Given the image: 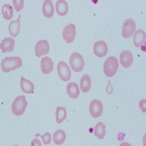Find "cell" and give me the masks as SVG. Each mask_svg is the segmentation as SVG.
Returning <instances> with one entry per match:
<instances>
[{
	"mask_svg": "<svg viewBox=\"0 0 146 146\" xmlns=\"http://www.w3.org/2000/svg\"><path fill=\"white\" fill-rule=\"evenodd\" d=\"M22 66V59L18 56L6 57L2 61L1 68L5 73L10 72L11 70L20 68Z\"/></svg>",
	"mask_w": 146,
	"mask_h": 146,
	"instance_id": "6da1fadb",
	"label": "cell"
},
{
	"mask_svg": "<svg viewBox=\"0 0 146 146\" xmlns=\"http://www.w3.org/2000/svg\"><path fill=\"white\" fill-rule=\"evenodd\" d=\"M27 106V102L26 97L23 95L17 96L12 104V111L15 115L20 116L25 112Z\"/></svg>",
	"mask_w": 146,
	"mask_h": 146,
	"instance_id": "7a4b0ae2",
	"label": "cell"
},
{
	"mask_svg": "<svg viewBox=\"0 0 146 146\" xmlns=\"http://www.w3.org/2000/svg\"><path fill=\"white\" fill-rule=\"evenodd\" d=\"M118 65H119L118 61L115 57H108L104 64V68H103L105 75L108 78L114 76L118 69Z\"/></svg>",
	"mask_w": 146,
	"mask_h": 146,
	"instance_id": "3957f363",
	"label": "cell"
},
{
	"mask_svg": "<svg viewBox=\"0 0 146 146\" xmlns=\"http://www.w3.org/2000/svg\"><path fill=\"white\" fill-rule=\"evenodd\" d=\"M70 64L73 71L75 72H80L84 68L85 62L80 53H73L70 56Z\"/></svg>",
	"mask_w": 146,
	"mask_h": 146,
	"instance_id": "277c9868",
	"label": "cell"
},
{
	"mask_svg": "<svg viewBox=\"0 0 146 146\" xmlns=\"http://www.w3.org/2000/svg\"><path fill=\"white\" fill-rule=\"evenodd\" d=\"M136 31V23L132 19H126L122 25V36L123 38H130L135 35Z\"/></svg>",
	"mask_w": 146,
	"mask_h": 146,
	"instance_id": "5b68a950",
	"label": "cell"
},
{
	"mask_svg": "<svg viewBox=\"0 0 146 146\" xmlns=\"http://www.w3.org/2000/svg\"><path fill=\"white\" fill-rule=\"evenodd\" d=\"M57 72L60 79L63 81H68L71 78V70L64 62H59L57 65Z\"/></svg>",
	"mask_w": 146,
	"mask_h": 146,
	"instance_id": "8992f818",
	"label": "cell"
},
{
	"mask_svg": "<svg viewBox=\"0 0 146 146\" xmlns=\"http://www.w3.org/2000/svg\"><path fill=\"white\" fill-rule=\"evenodd\" d=\"M103 112L102 102L98 100H94L91 101L89 105V113L93 118H99L101 116Z\"/></svg>",
	"mask_w": 146,
	"mask_h": 146,
	"instance_id": "52a82bcc",
	"label": "cell"
},
{
	"mask_svg": "<svg viewBox=\"0 0 146 146\" xmlns=\"http://www.w3.org/2000/svg\"><path fill=\"white\" fill-rule=\"evenodd\" d=\"M76 31H75V26L73 23H70L64 27L62 33L63 39L68 44L72 43L75 38Z\"/></svg>",
	"mask_w": 146,
	"mask_h": 146,
	"instance_id": "ba28073f",
	"label": "cell"
},
{
	"mask_svg": "<svg viewBox=\"0 0 146 146\" xmlns=\"http://www.w3.org/2000/svg\"><path fill=\"white\" fill-rule=\"evenodd\" d=\"M50 51V45L47 40H40L35 45V54L36 57L47 55Z\"/></svg>",
	"mask_w": 146,
	"mask_h": 146,
	"instance_id": "9c48e42d",
	"label": "cell"
},
{
	"mask_svg": "<svg viewBox=\"0 0 146 146\" xmlns=\"http://www.w3.org/2000/svg\"><path fill=\"white\" fill-rule=\"evenodd\" d=\"M108 48L106 42L104 41L96 42L94 45V53L97 57H104L108 53Z\"/></svg>",
	"mask_w": 146,
	"mask_h": 146,
	"instance_id": "30bf717a",
	"label": "cell"
},
{
	"mask_svg": "<svg viewBox=\"0 0 146 146\" xmlns=\"http://www.w3.org/2000/svg\"><path fill=\"white\" fill-rule=\"evenodd\" d=\"M120 63L124 68H129L133 64L132 53L129 50H123L120 54Z\"/></svg>",
	"mask_w": 146,
	"mask_h": 146,
	"instance_id": "8fae6325",
	"label": "cell"
},
{
	"mask_svg": "<svg viewBox=\"0 0 146 146\" xmlns=\"http://www.w3.org/2000/svg\"><path fill=\"white\" fill-rule=\"evenodd\" d=\"M40 67L44 75H48L53 70V62L50 57L44 56L40 62Z\"/></svg>",
	"mask_w": 146,
	"mask_h": 146,
	"instance_id": "7c38bea8",
	"label": "cell"
},
{
	"mask_svg": "<svg viewBox=\"0 0 146 146\" xmlns=\"http://www.w3.org/2000/svg\"><path fill=\"white\" fill-rule=\"evenodd\" d=\"M0 48L2 53L13 51L15 48V40L11 37H5L0 44Z\"/></svg>",
	"mask_w": 146,
	"mask_h": 146,
	"instance_id": "4fadbf2b",
	"label": "cell"
},
{
	"mask_svg": "<svg viewBox=\"0 0 146 146\" xmlns=\"http://www.w3.org/2000/svg\"><path fill=\"white\" fill-rule=\"evenodd\" d=\"M42 13L47 18H50L54 15V6L50 0H45L42 5Z\"/></svg>",
	"mask_w": 146,
	"mask_h": 146,
	"instance_id": "5bb4252c",
	"label": "cell"
},
{
	"mask_svg": "<svg viewBox=\"0 0 146 146\" xmlns=\"http://www.w3.org/2000/svg\"><path fill=\"white\" fill-rule=\"evenodd\" d=\"M66 93L72 99H77L80 95L79 86L76 83H70L66 86Z\"/></svg>",
	"mask_w": 146,
	"mask_h": 146,
	"instance_id": "9a60e30c",
	"label": "cell"
},
{
	"mask_svg": "<svg viewBox=\"0 0 146 146\" xmlns=\"http://www.w3.org/2000/svg\"><path fill=\"white\" fill-rule=\"evenodd\" d=\"M146 35L145 32L142 29L137 30L135 32V36H134V44L137 48H139L142 45L145 44Z\"/></svg>",
	"mask_w": 146,
	"mask_h": 146,
	"instance_id": "2e32d148",
	"label": "cell"
},
{
	"mask_svg": "<svg viewBox=\"0 0 146 146\" xmlns=\"http://www.w3.org/2000/svg\"><path fill=\"white\" fill-rule=\"evenodd\" d=\"M20 20H21V15L17 18L15 21H13L10 23L8 27L9 32L10 35L13 37H15L18 35L19 32H20Z\"/></svg>",
	"mask_w": 146,
	"mask_h": 146,
	"instance_id": "e0dca14e",
	"label": "cell"
},
{
	"mask_svg": "<svg viewBox=\"0 0 146 146\" xmlns=\"http://www.w3.org/2000/svg\"><path fill=\"white\" fill-rule=\"evenodd\" d=\"M80 90L83 93H88L91 88V79L88 75H84L80 81Z\"/></svg>",
	"mask_w": 146,
	"mask_h": 146,
	"instance_id": "ac0fdd59",
	"label": "cell"
},
{
	"mask_svg": "<svg viewBox=\"0 0 146 146\" xmlns=\"http://www.w3.org/2000/svg\"><path fill=\"white\" fill-rule=\"evenodd\" d=\"M56 13L61 16H64L68 13V5L64 0H58L56 3Z\"/></svg>",
	"mask_w": 146,
	"mask_h": 146,
	"instance_id": "d6986e66",
	"label": "cell"
},
{
	"mask_svg": "<svg viewBox=\"0 0 146 146\" xmlns=\"http://www.w3.org/2000/svg\"><path fill=\"white\" fill-rule=\"evenodd\" d=\"M21 88L24 93L32 94L34 92L35 86H34L33 83L22 77L21 79Z\"/></svg>",
	"mask_w": 146,
	"mask_h": 146,
	"instance_id": "ffe728a7",
	"label": "cell"
},
{
	"mask_svg": "<svg viewBox=\"0 0 146 146\" xmlns=\"http://www.w3.org/2000/svg\"><path fill=\"white\" fill-rule=\"evenodd\" d=\"M94 135L100 139H102L105 138L106 135V126L102 122H100L96 124L94 127Z\"/></svg>",
	"mask_w": 146,
	"mask_h": 146,
	"instance_id": "44dd1931",
	"label": "cell"
},
{
	"mask_svg": "<svg viewBox=\"0 0 146 146\" xmlns=\"http://www.w3.org/2000/svg\"><path fill=\"white\" fill-rule=\"evenodd\" d=\"M53 142L57 145H61L64 144L66 139V134L64 131L62 129H58L54 132L53 135Z\"/></svg>",
	"mask_w": 146,
	"mask_h": 146,
	"instance_id": "7402d4cb",
	"label": "cell"
},
{
	"mask_svg": "<svg viewBox=\"0 0 146 146\" xmlns=\"http://www.w3.org/2000/svg\"><path fill=\"white\" fill-rule=\"evenodd\" d=\"M2 13L5 20H10L13 17V9L9 4H5L2 7Z\"/></svg>",
	"mask_w": 146,
	"mask_h": 146,
	"instance_id": "603a6c76",
	"label": "cell"
},
{
	"mask_svg": "<svg viewBox=\"0 0 146 146\" xmlns=\"http://www.w3.org/2000/svg\"><path fill=\"white\" fill-rule=\"evenodd\" d=\"M66 118V110L64 107H57L56 110V120L57 123H62Z\"/></svg>",
	"mask_w": 146,
	"mask_h": 146,
	"instance_id": "cb8c5ba5",
	"label": "cell"
},
{
	"mask_svg": "<svg viewBox=\"0 0 146 146\" xmlns=\"http://www.w3.org/2000/svg\"><path fill=\"white\" fill-rule=\"evenodd\" d=\"M13 3L15 10L18 13L20 12L23 8V5H24V1L23 0H13Z\"/></svg>",
	"mask_w": 146,
	"mask_h": 146,
	"instance_id": "d4e9b609",
	"label": "cell"
},
{
	"mask_svg": "<svg viewBox=\"0 0 146 146\" xmlns=\"http://www.w3.org/2000/svg\"><path fill=\"white\" fill-rule=\"evenodd\" d=\"M37 136L41 137L44 145H48L51 141V136H50V134L49 132H46L45 134H44V135H40V134H36V137Z\"/></svg>",
	"mask_w": 146,
	"mask_h": 146,
	"instance_id": "484cf974",
	"label": "cell"
},
{
	"mask_svg": "<svg viewBox=\"0 0 146 146\" xmlns=\"http://www.w3.org/2000/svg\"><path fill=\"white\" fill-rule=\"evenodd\" d=\"M113 86H112V85L110 84V82H108V88H107V93L109 94H111L113 93Z\"/></svg>",
	"mask_w": 146,
	"mask_h": 146,
	"instance_id": "4316f807",
	"label": "cell"
},
{
	"mask_svg": "<svg viewBox=\"0 0 146 146\" xmlns=\"http://www.w3.org/2000/svg\"><path fill=\"white\" fill-rule=\"evenodd\" d=\"M31 145H39V146H41L42 144L40 143V141L39 140V139H35L32 140V144H31Z\"/></svg>",
	"mask_w": 146,
	"mask_h": 146,
	"instance_id": "83f0119b",
	"label": "cell"
}]
</instances>
